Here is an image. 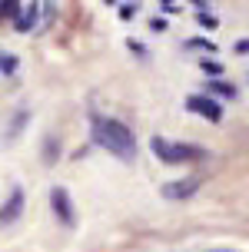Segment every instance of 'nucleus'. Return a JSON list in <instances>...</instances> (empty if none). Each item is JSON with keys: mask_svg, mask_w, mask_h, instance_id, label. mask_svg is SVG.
Segmentation results:
<instances>
[{"mask_svg": "<svg viewBox=\"0 0 249 252\" xmlns=\"http://www.w3.org/2000/svg\"><path fill=\"white\" fill-rule=\"evenodd\" d=\"M93 139L103 150H110L113 156L126 159V163L137 156V139L126 129V123H120V120H93Z\"/></svg>", "mask_w": 249, "mask_h": 252, "instance_id": "f257e3e1", "label": "nucleus"}, {"mask_svg": "<svg viewBox=\"0 0 249 252\" xmlns=\"http://www.w3.org/2000/svg\"><path fill=\"white\" fill-rule=\"evenodd\" d=\"M153 153H156V159H163V163H189V159H199L203 153H199V146H189V143H170V139L163 136H153Z\"/></svg>", "mask_w": 249, "mask_h": 252, "instance_id": "f03ea898", "label": "nucleus"}, {"mask_svg": "<svg viewBox=\"0 0 249 252\" xmlns=\"http://www.w3.org/2000/svg\"><path fill=\"white\" fill-rule=\"evenodd\" d=\"M186 110H189V113L206 116L210 123H219V120H223V106H219L216 100H210V96H189V100H186Z\"/></svg>", "mask_w": 249, "mask_h": 252, "instance_id": "7ed1b4c3", "label": "nucleus"}, {"mask_svg": "<svg viewBox=\"0 0 249 252\" xmlns=\"http://www.w3.org/2000/svg\"><path fill=\"white\" fill-rule=\"evenodd\" d=\"M196 189H199V179L189 176V179H179V183H166V186H163V196H166V199H186Z\"/></svg>", "mask_w": 249, "mask_h": 252, "instance_id": "20e7f679", "label": "nucleus"}, {"mask_svg": "<svg viewBox=\"0 0 249 252\" xmlns=\"http://www.w3.org/2000/svg\"><path fill=\"white\" fill-rule=\"evenodd\" d=\"M50 199H53V213H57L63 222L70 226V222H73V209H70V196H67V189L57 186L53 192H50Z\"/></svg>", "mask_w": 249, "mask_h": 252, "instance_id": "39448f33", "label": "nucleus"}, {"mask_svg": "<svg viewBox=\"0 0 249 252\" xmlns=\"http://www.w3.org/2000/svg\"><path fill=\"white\" fill-rule=\"evenodd\" d=\"M20 209H24V189H13V192H10V202L0 209V226L13 222V219L20 216Z\"/></svg>", "mask_w": 249, "mask_h": 252, "instance_id": "423d86ee", "label": "nucleus"}, {"mask_svg": "<svg viewBox=\"0 0 249 252\" xmlns=\"http://www.w3.org/2000/svg\"><path fill=\"white\" fill-rule=\"evenodd\" d=\"M34 20H37V7L30 3V7H27V10H24V17L17 20V27H20V30H30V24H34Z\"/></svg>", "mask_w": 249, "mask_h": 252, "instance_id": "0eeeda50", "label": "nucleus"}, {"mask_svg": "<svg viewBox=\"0 0 249 252\" xmlns=\"http://www.w3.org/2000/svg\"><path fill=\"white\" fill-rule=\"evenodd\" d=\"M236 50H239V53H249V40H239V43H236Z\"/></svg>", "mask_w": 249, "mask_h": 252, "instance_id": "6e6552de", "label": "nucleus"}]
</instances>
